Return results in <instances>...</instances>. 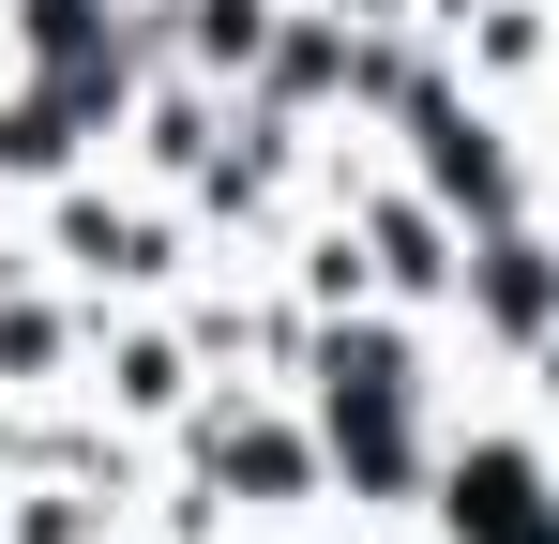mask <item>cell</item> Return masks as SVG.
<instances>
[{"label":"cell","instance_id":"cell-4","mask_svg":"<svg viewBox=\"0 0 559 544\" xmlns=\"http://www.w3.org/2000/svg\"><path fill=\"white\" fill-rule=\"evenodd\" d=\"M424 181H439V197H468V212H499V197H514V181H499V152H484V121H468V106H424Z\"/></svg>","mask_w":559,"mask_h":544},{"label":"cell","instance_id":"cell-7","mask_svg":"<svg viewBox=\"0 0 559 544\" xmlns=\"http://www.w3.org/2000/svg\"><path fill=\"white\" fill-rule=\"evenodd\" d=\"M31 46H46V61H76V46H92V0H31Z\"/></svg>","mask_w":559,"mask_h":544},{"label":"cell","instance_id":"cell-2","mask_svg":"<svg viewBox=\"0 0 559 544\" xmlns=\"http://www.w3.org/2000/svg\"><path fill=\"white\" fill-rule=\"evenodd\" d=\"M454 530H468V544H559L545 469H530L514 439H468V453H454Z\"/></svg>","mask_w":559,"mask_h":544},{"label":"cell","instance_id":"cell-3","mask_svg":"<svg viewBox=\"0 0 559 544\" xmlns=\"http://www.w3.org/2000/svg\"><path fill=\"white\" fill-rule=\"evenodd\" d=\"M468 287H484V318H499V333H559V258L530 243V227H499Z\"/></svg>","mask_w":559,"mask_h":544},{"label":"cell","instance_id":"cell-6","mask_svg":"<svg viewBox=\"0 0 559 544\" xmlns=\"http://www.w3.org/2000/svg\"><path fill=\"white\" fill-rule=\"evenodd\" d=\"M258 15H273V0H197V46H212V61H258Z\"/></svg>","mask_w":559,"mask_h":544},{"label":"cell","instance_id":"cell-5","mask_svg":"<svg viewBox=\"0 0 559 544\" xmlns=\"http://www.w3.org/2000/svg\"><path fill=\"white\" fill-rule=\"evenodd\" d=\"M378 258L408 272V287H439V272H454V258H439V227H424V212H378Z\"/></svg>","mask_w":559,"mask_h":544},{"label":"cell","instance_id":"cell-1","mask_svg":"<svg viewBox=\"0 0 559 544\" xmlns=\"http://www.w3.org/2000/svg\"><path fill=\"white\" fill-rule=\"evenodd\" d=\"M333 453H348V484H408V348L393 333H333Z\"/></svg>","mask_w":559,"mask_h":544}]
</instances>
